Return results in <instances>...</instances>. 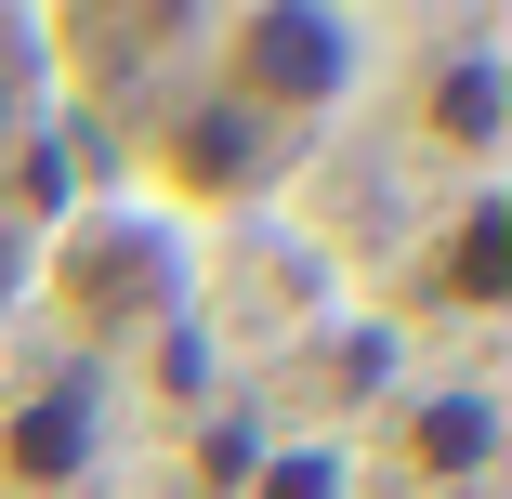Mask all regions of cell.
Listing matches in <instances>:
<instances>
[{
	"label": "cell",
	"instance_id": "2",
	"mask_svg": "<svg viewBox=\"0 0 512 499\" xmlns=\"http://www.w3.org/2000/svg\"><path fill=\"white\" fill-rule=\"evenodd\" d=\"M197 79L250 106L263 132H329L355 92L381 79V27L329 14V0H250V14H197Z\"/></svg>",
	"mask_w": 512,
	"mask_h": 499
},
{
	"label": "cell",
	"instance_id": "7",
	"mask_svg": "<svg viewBox=\"0 0 512 499\" xmlns=\"http://www.w3.org/2000/svg\"><path fill=\"white\" fill-rule=\"evenodd\" d=\"M381 473H394V486H434V499L486 486V473H499V381H486V368L407 381L394 408H381Z\"/></svg>",
	"mask_w": 512,
	"mask_h": 499
},
{
	"label": "cell",
	"instance_id": "1",
	"mask_svg": "<svg viewBox=\"0 0 512 499\" xmlns=\"http://www.w3.org/2000/svg\"><path fill=\"white\" fill-rule=\"evenodd\" d=\"M197 250L184 224H158L145 197H92V211H66L40 237V276H27V303L53 316L66 368H132V342H158L184 303H197Z\"/></svg>",
	"mask_w": 512,
	"mask_h": 499
},
{
	"label": "cell",
	"instance_id": "5",
	"mask_svg": "<svg viewBox=\"0 0 512 499\" xmlns=\"http://www.w3.org/2000/svg\"><path fill=\"white\" fill-rule=\"evenodd\" d=\"M119 447V381L106 368H40L0 394V499H92V473H106Z\"/></svg>",
	"mask_w": 512,
	"mask_h": 499
},
{
	"label": "cell",
	"instance_id": "4",
	"mask_svg": "<svg viewBox=\"0 0 512 499\" xmlns=\"http://www.w3.org/2000/svg\"><path fill=\"white\" fill-rule=\"evenodd\" d=\"M394 79V119H407V158H434L447 184H499V145H512V66H499V27H447L421 40Z\"/></svg>",
	"mask_w": 512,
	"mask_h": 499
},
{
	"label": "cell",
	"instance_id": "9",
	"mask_svg": "<svg viewBox=\"0 0 512 499\" xmlns=\"http://www.w3.org/2000/svg\"><path fill=\"white\" fill-rule=\"evenodd\" d=\"M40 92H53V66H40V27H14V14H0V171L27 158V132H40Z\"/></svg>",
	"mask_w": 512,
	"mask_h": 499
},
{
	"label": "cell",
	"instance_id": "3",
	"mask_svg": "<svg viewBox=\"0 0 512 499\" xmlns=\"http://www.w3.org/2000/svg\"><path fill=\"white\" fill-rule=\"evenodd\" d=\"M132 184L119 197H145L158 224H224V211H263V197L289 184V132H263L250 106H224L211 79H171V92H145V119H132Z\"/></svg>",
	"mask_w": 512,
	"mask_h": 499
},
{
	"label": "cell",
	"instance_id": "8",
	"mask_svg": "<svg viewBox=\"0 0 512 499\" xmlns=\"http://www.w3.org/2000/svg\"><path fill=\"white\" fill-rule=\"evenodd\" d=\"M355 473H368V460H355V447H329V434H316V447L276 434V447L237 473V499H355Z\"/></svg>",
	"mask_w": 512,
	"mask_h": 499
},
{
	"label": "cell",
	"instance_id": "10",
	"mask_svg": "<svg viewBox=\"0 0 512 499\" xmlns=\"http://www.w3.org/2000/svg\"><path fill=\"white\" fill-rule=\"evenodd\" d=\"M27 276H40V224H27V211H0V329L27 316Z\"/></svg>",
	"mask_w": 512,
	"mask_h": 499
},
{
	"label": "cell",
	"instance_id": "6",
	"mask_svg": "<svg viewBox=\"0 0 512 499\" xmlns=\"http://www.w3.org/2000/svg\"><path fill=\"white\" fill-rule=\"evenodd\" d=\"M394 303L421 329H486L512 303V197L499 184H447L434 197V224L407 237V263H394Z\"/></svg>",
	"mask_w": 512,
	"mask_h": 499
}]
</instances>
